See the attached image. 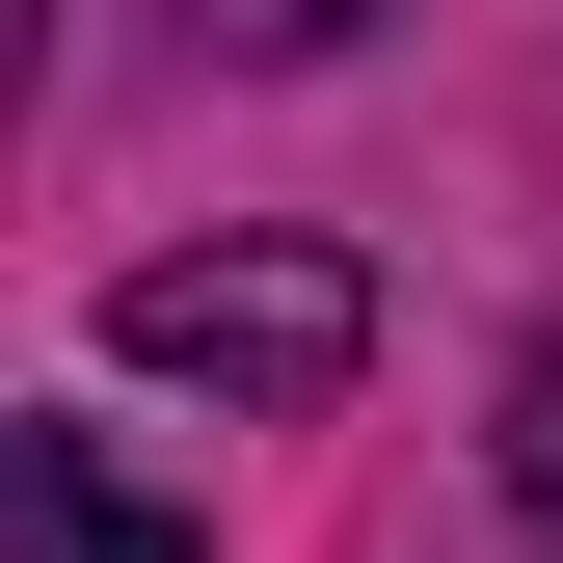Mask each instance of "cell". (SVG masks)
<instances>
[{
    "mask_svg": "<svg viewBox=\"0 0 563 563\" xmlns=\"http://www.w3.org/2000/svg\"><path fill=\"white\" fill-rule=\"evenodd\" d=\"M134 376H216V402H349V349H376V296H349L322 242H188V268H134L108 296Z\"/></svg>",
    "mask_w": 563,
    "mask_h": 563,
    "instance_id": "obj_1",
    "label": "cell"
},
{
    "mask_svg": "<svg viewBox=\"0 0 563 563\" xmlns=\"http://www.w3.org/2000/svg\"><path fill=\"white\" fill-rule=\"evenodd\" d=\"M0 563H216L108 430H0Z\"/></svg>",
    "mask_w": 563,
    "mask_h": 563,
    "instance_id": "obj_2",
    "label": "cell"
},
{
    "mask_svg": "<svg viewBox=\"0 0 563 563\" xmlns=\"http://www.w3.org/2000/svg\"><path fill=\"white\" fill-rule=\"evenodd\" d=\"M510 510L563 537V349H537V376H510Z\"/></svg>",
    "mask_w": 563,
    "mask_h": 563,
    "instance_id": "obj_3",
    "label": "cell"
}]
</instances>
